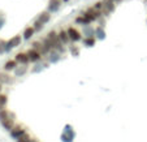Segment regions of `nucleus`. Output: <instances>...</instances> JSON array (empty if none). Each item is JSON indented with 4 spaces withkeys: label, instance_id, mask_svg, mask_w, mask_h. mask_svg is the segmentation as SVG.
I'll list each match as a JSON object with an SVG mask.
<instances>
[{
    "label": "nucleus",
    "instance_id": "4468645a",
    "mask_svg": "<svg viewBox=\"0 0 147 142\" xmlns=\"http://www.w3.org/2000/svg\"><path fill=\"white\" fill-rule=\"evenodd\" d=\"M29 70V65H24V64H18V67L13 70L14 72V77H24Z\"/></svg>",
    "mask_w": 147,
    "mask_h": 142
},
{
    "label": "nucleus",
    "instance_id": "f704fd0d",
    "mask_svg": "<svg viewBox=\"0 0 147 142\" xmlns=\"http://www.w3.org/2000/svg\"><path fill=\"white\" fill-rule=\"evenodd\" d=\"M144 3H146V4H147V0H144Z\"/></svg>",
    "mask_w": 147,
    "mask_h": 142
},
{
    "label": "nucleus",
    "instance_id": "f257e3e1",
    "mask_svg": "<svg viewBox=\"0 0 147 142\" xmlns=\"http://www.w3.org/2000/svg\"><path fill=\"white\" fill-rule=\"evenodd\" d=\"M60 138H61V142H73L74 141L76 132H74V129H73V126L70 125V124H65L64 131H63V133H61Z\"/></svg>",
    "mask_w": 147,
    "mask_h": 142
},
{
    "label": "nucleus",
    "instance_id": "0eeeda50",
    "mask_svg": "<svg viewBox=\"0 0 147 142\" xmlns=\"http://www.w3.org/2000/svg\"><path fill=\"white\" fill-rule=\"evenodd\" d=\"M22 39L24 38L21 35H14V37H12L9 41H7V52L11 51L12 48H16V47H18V46H21Z\"/></svg>",
    "mask_w": 147,
    "mask_h": 142
},
{
    "label": "nucleus",
    "instance_id": "f8f14e48",
    "mask_svg": "<svg viewBox=\"0 0 147 142\" xmlns=\"http://www.w3.org/2000/svg\"><path fill=\"white\" fill-rule=\"evenodd\" d=\"M14 82V77L8 74V72H0V84L3 85H12Z\"/></svg>",
    "mask_w": 147,
    "mask_h": 142
},
{
    "label": "nucleus",
    "instance_id": "423d86ee",
    "mask_svg": "<svg viewBox=\"0 0 147 142\" xmlns=\"http://www.w3.org/2000/svg\"><path fill=\"white\" fill-rule=\"evenodd\" d=\"M103 1V9H102V14L103 16H109L111 13H113L116 9V4L112 3L111 0H102Z\"/></svg>",
    "mask_w": 147,
    "mask_h": 142
},
{
    "label": "nucleus",
    "instance_id": "412c9836",
    "mask_svg": "<svg viewBox=\"0 0 147 142\" xmlns=\"http://www.w3.org/2000/svg\"><path fill=\"white\" fill-rule=\"evenodd\" d=\"M95 38L102 41V39L106 38V30H104V26L98 25L95 26Z\"/></svg>",
    "mask_w": 147,
    "mask_h": 142
},
{
    "label": "nucleus",
    "instance_id": "6e6552de",
    "mask_svg": "<svg viewBox=\"0 0 147 142\" xmlns=\"http://www.w3.org/2000/svg\"><path fill=\"white\" fill-rule=\"evenodd\" d=\"M26 53H28V56H29L30 63H39L42 59H43V56H42L40 53H39L38 51H36L35 48H33V47H31L30 50L26 51Z\"/></svg>",
    "mask_w": 147,
    "mask_h": 142
},
{
    "label": "nucleus",
    "instance_id": "bb28decb",
    "mask_svg": "<svg viewBox=\"0 0 147 142\" xmlns=\"http://www.w3.org/2000/svg\"><path fill=\"white\" fill-rule=\"evenodd\" d=\"M33 26H34V29H35V31H42V30H43V28H45V25H43L40 21H38V20H35V21H34Z\"/></svg>",
    "mask_w": 147,
    "mask_h": 142
},
{
    "label": "nucleus",
    "instance_id": "39448f33",
    "mask_svg": "<svg viewBox=\"0 0 147 142\" xmlns=\"http://www.w3.org/2000/svg\"><path fill=\"white\" fill-rule=\"evenodd\" d=\"M31 47L35 48V50L38 51V52L40 53V55L43 56V57H45V56H48V53L51 52V50L45 45V43L42 42V41H35V42H33Z\"/></svg>",
    "mask_w": 147,
    "mask_h": 142
},
{
    "label": "nucleus",
    "instance_id": "7ed1b4c3",
    "mask_svg": "<svg viewBox=\"0 0 147 142\" xmlns=\"http://www.w3.org/2000/svg\"><path fill=\"white\" fill-rule=\"evenodd\" d=\"M67 31H68V35H69L70 42L72 43H77V42H81V41H82V38H83L82 31H80L77 28L69 26V28L67 29Z\"/></svg>",
    "mask_w": 147,
    "mask_h": 142
},
{
    "label": "nucleus",
    "instance_id": "2f4dec72",
    "mask_svg": "<svg viewBox=\"0 0 147 142\" xmlns=\"http://www.w3.org/2000/svg\"><path fill=\"white\" fill-rule=\"evenodd\" d=\"M0 93H3V84H0Z\"/></svg>",
    "mask_w": 147,
    "mask_h": 142
},
{
    "label": "nucleus",
    "instance_id": "f03ea898",
    "mask_svg": "<svg viewBox=\"0 0 147 142\" xmlns=\"http://www.w3.org/2000/svg\"><path fill=\"white\" fill-rule=\"evenodd\" d=\"M82 14H83L85 17H86V18L89 20V21H90L91 24H92V22H96L98 20H99L100 17L103 16L102 12L98 11V9H95L92 5H91V7H89V8H87L85 12H82Z\"/></svg>",
    "mask_w": 147,
    "mask_h": 142
},
{
    "label": "nucleus",
    "instance_id": "c85d7f7f",
    "mask_svg": "<svg viewBox=\"0 0 147 142\" xmlns=\"http://www.w3.org/2000/svg\"><path fill=\"white\" fill-rule=\"evenodd\" d=\"M7 52V41H0V53Z\"/></svg>",
    "mask_w": 147,
    "mask_h": 142
},
{
    "label": "nucleus",
    "instance_id": "c756f323",
    "mask_svg": "<svg viewBox=\"0 0 147 142\" xmlns=\"http://www.w3.org/2000/svg\"><path fill=\"white\" fill-rule=\"evenodd\" d=\"M92 7H94L95 9H98V11L102 12V9H103V1H102V0H99V1H96V3L92 4Z\"/></svg>",
    "mask_w": 147,
    "mask_h": 142
},
{
    "label": "nucleus",
    "instance_id": "2eb2a0df",
    "mask_svg": "<svg viewBox=\"0 0 147 142\" xmlns=\"http://www.w3.org/2000/svg\"><path fill=\"white\" fill-rule=\"evenodd\" d=\"M51 14H52V13H51L50 11H45V12H42V13L36 17V20H38V21H40L43 25H47V24L51 21Z\"/></svg>",
    "mask_w": 147,
    "mask_h": 142
},
{
    "label": "nucleus",
    "instance_id": "ddd939ff",
    "mask_svg": "<svg viewBox=\"0 0 147 142\" xmlns=\"http://www.w3.org/2000/svg\"><path fill=\"white\" fill-rule=\"evenodd\" d=\"M61 60V53L56 50H52L50 53H48V63L50 64H56Z\"/></svg>",
    "mask_w": 147,
    "mask_h": 142
},
{
    "label": "nucleus",
    "instance_id": "b1692460",
    "mask_svg": "<svg viewBox=\"0 0 147 142\" xmlns=\"http://www.w3.org/2000/svg\"><path fill=\"white\" fill-rule=\"evenodd\" d=\"M48 65H50V63H45V64H36L35 67L31 69V72H33V73H39V72H42L43 69L48 68Z\"/></svg>",
    "mask_w": 147,
    "mask_h": 142
},
{
    "label": "nucleus",
    "instance_id": "1a4fd4ad",
    "mask_svg": "<svg viewBox=\"0 0 147 142\" xmlns=\"http://www.w3.org/2000/svg\"><path fill=\"white\" fill-rule=\"evenodd\" d=\"M1 125L4 126V129H5V131H8V132H9L14 125H16V115L12 114L7 120L1 121Z\"/></svg>",
    "mask_w": 147,
    "mask_h": 142
},
{
    "label": "nucleus",
    "instance_id": "72a5a7b5",
    "mask_svg": "<svg viewBox=\"0 0 147 142\" xmlns=\"http://www.w3.org/2000/svg\"><path fill=\"white\" fill-rule=\"evenodd\" d=\"M4 108H5L4 106H0V111H1V110H4Z\"/></svg>",
    "mask_w": 147,
    "mask_h": 142
},
{
    "label": "nucleus",
    "instance_id": "a211bd4d",
    "mask_svg": "<svg viewBox=\"0 0 147 142\" xmlns=\"http://www.w3.org/2000/svg\"><path fill=\"white\" fill-rule=\"evenodd\" d=\"M82 35L85 37H95V26L91 24L86 26H82Z\"/></svg>",
    "mask_w": 147,
    "mask_h": 142
},
{
    "label": "nucleus",
    "instance_id": "473e14b6",
    "mask_svg": "<svg viewBox=\"0 0 147 142\" xmlns=\"http://www.w3.org/2000/svg\"><path fill=\"white\" fill-rule=\"evenodd\" d=\"M31 142H39V141H38V139H35V138H33V139H31Z\"/></svg>",
    "mask_w": 147,
    "mask_h": 142
},
{
    "label": "nucleus",
    "instance_id": "5701e85b",
    "mask_svg": "<svg viewBox=\"0 0 147 142\" xmlns=\"http://www.w3.org/2000/svg\"><path fill=\"white\" fill-rule=\"evenodd\" d=\"M68 51H69L70 53H72L74 57H77V56H80V47L78 46H76L74 43H72V45L68 47Z\"/></svg>",
    "mask_w": 147,
    "mask_h": 142
},
{
    "label": "nucleus",
    "instance_id": "20e7f679",
    "mask_svg": "<svg viewBox=\"0 0 147 142\" xmlns=\"http://www.w3.org/2000/svg\"><path fill=\"white\" fill-rule=\"evenodd\" d=\"M26 132H28V129H26L25 125H22V124H16V125L9 131V133H11L12 138L17 139V138H20V137L22 136V134H25Z\"/></svg>",
    "mask_w": 147,
    "mask_h": 142
},
{
    "label": "nucleus",
    "instance_id": "dca6fc26",
    "mask_svg": "<svg viewBox=\"0 0 147 142\" xmlns=\"http://www.w3.org/2000/svg\"><path fill=\"white\" fill-rule=\"evenodd\" d=\"M35 33H36V31H35V29H34L33 25L28 26V28H25V30H24V33H22V38L25 39V41H30V39L34 37V34H35Z\"/></svg>",
    "mask_w": 147,
    "mask_h": 142
},
{
    "label": "nucleus",
    "instance_id": "9d476101",
    "mask_svg": "<svg viewBox=\"0 0 147 142\" xmlns=\"http://www.w3.org/2000/svg\"><path fill=\"white\" fill-rule=\"evenodd\" d=\"M14 60H16L18 64H24V65L30 64V60H29V56L26 52H17L16 56H14Z\"/></svg>",
    "mask_w": 147,
    "mask_h": 142
},
{
    "label": "nucleus",
    "instance_id": "393cba45",
    "mask_svg": "<svg viewBox=\"0 0 147 142\" xmlns=\"http://www.w3.org/2000/svg\"><path fill=\"white\" fill-rule=\"evenodd\" d=\"M12 114H13V112H11L9 110H7V108L1 110V111H0V123H1V121H4V120H7Z\"/></svg>",
    "mask_w": 147,
    "mask_h": 142
},
{
    "label": "nucleus",
    "instance_id": "9b49d317",
    "mask_svg": "<svg viewBox=\"0 0 147 142\" xmlns=\"http://www.w3.org/2000/svg\"><path fill=\"white\" fill-rule=\"evenodd\" d=\"M63 3H64L63 0H50V1H48L47 11H50L51 13H56V12L60 9V7Z\"/></svg>",
    "mask_w": 147,
    "mask_h": 142
},
{
    "label": "nucleus",
    "instance_id": "cd10ccee",
    "mask_svg": "<svg viewBox=\"0 0 147 142\" xmlns=\"http://www.w3.org/2000/svg\"><path fill=\"white\" fill-rule=\"evenodd\" d=\"M7 103H8V97L5 94H3V93H0V106L5 107Z\"/></svg>",
    "mask_w": 147,
    "mask_h": 142
},
{
    "label": "nucleus",
    "instance_id": "f3484780",
    "mask_svg": "<svg viewBox=\"0 0 147 142\" xmlns=\"http://www.w3.org/2000/svg\"><path fill=\"white\" fill-rule=\"evenodd\" d=\"M96 41L98 39L95 38V37H83L82 38V45L85 46V47H94L95 45H96Z\"/></svg>",
    "mask_w": 147,
    "mask_h": 142
},
{
    "label": "nucleus",
    "instance_id": "aec40b11",
    "mask_svg": "<svg viewBox=\"0 0 147 142\" xmlns=\"http://www.w3.org/2000/svg\"><path fill=\"white\" fill-rule=\"evenodd\" d=\"M18 67V63L16 62V60H8V62L5 63V64H4V67H3V69L5 70V72H13L14 69H16V68Z\"/></svg>",
    "mask_w": 147,
    "mask_h": 142
},
{
    "label": "nucleus",
    "instance_id": "7c9ffc66",
    "mask_svg": "<svg viewBox=\"0 0 147 142\" xmlns=\"http://www.w3.org/2000/svg\"><path fill=\"white\" fill-rule=\"evenodd\" d=\"M112 3H115L117 5V4H120V3H122V1H124V0H111Z\"/></svg>",
    "mask_w": 147,
    "mask_h": 142
},
{
    "label": "nucleus",
    "instance_id": "6ab92c4d",
    "mask_svg": "<svg viewBox=\"0 0 147 142\" xmlns=\"http://www.w3.org/2000/svg\"><path fill=\"white\" fill-rule=\"evenodd\" d=\"M59 38H60V41L64 43L65 46H68L69 43H72V42H70L69 35H68V31L65 30V29H61V30L59 31Z\"/></svg>",
    "mask_w": 147,
    "mask_h": 142
},
{
    "label": "nucleus",
    "instance_id": "4be33fe9",
    "mask_svg": "<svg viewBox=\"0 0 147 142\" xmlns=\"http://www.w3.org/2000/svg\"><path fill=\"white\" fill-rule=\"evenodd\" d=\"M74 22L77 24V25H81V26H86V25H90V24H91V22H90V21H89V20L86 18V17L83 16L82 13H81L80 16H77V17H76Z\"/></svg>",
    "mask_w": 147,
    "mask_h": 142
},
{
    "label": "nucleus",
    "instance_id": "a878e982",
    "mask_svg": "<svg viewBox=\"0 0 147 142\" xmlns=\"http://www.w3.org/2000/svg\"><path fill=\"white\" fill-rule=\"evenodd\" d=\"M31 139H33V137H31L30 134L26 132V133L22 134V136L20 137V138H17L16 142H31Z\"/></svg>",
    "mask_w": 147,
    "mask_h": 142
}]
</instances>
